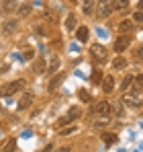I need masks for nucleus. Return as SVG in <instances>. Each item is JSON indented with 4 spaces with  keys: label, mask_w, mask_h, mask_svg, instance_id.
<instances>
[{
    "label": "nucleus",
    "mask_w": 143,
    "mask_h": 152,
    "mask_svg": "<svg viewBox=\"0 0 143 152\" xmlns=\"http://www.w3.org/2000/svg\"><path fill=\"white\" fill-rule=\"evenodd\" d=\"M25 80H14V82H8L4 86H0V97H8V95H14L19 91H23Z\"/></svg>",
    "instance_id": "nucleus-1"
},
{
    "label": "nucleus",
    "mask_w": 143,
    "mask_h": 152,
    "mask_svg": "<svg viewBox=\"0 0 143 152\" xmlns=\"http://www.w3.org/2000/svg\"><path fill=\"white\" fill-rule=\"evenodd\" d=\"M96 12H98V19H108L113 12V0H98Z\"/></svg>",
    "instance_id": "nucleus-2"
},
{
    "label": "nucleus",
    "mask_w": 143,
    "mask_h": 152,
    "mask_svg": "<svg viewBox=\"0 0 143 152\" xmlns=\"http://www.w3.org/2000/svg\"><path fill=\"white\" fill-rule=\"evenodd\" d=\"M96 113V115H110L113 113V105L108 101H100L98 105H94L92 109H90V115Z\"/></svg>",
    "instance_id": "nucleus-3"
},
{
    "label": "nucleus",
    "mask_w": 143,
    "mask_h": 152,
    "mask_svg": "<svg viewBox=\"0 0 143 152\" xmlns=\"http://www.w3.org/2000/svg\"><path fill=\"white\" fill-rule=\"evenodd\" d=\"M90 56L94 58L96 62H104V60H106V56H108V51L104 50L100 43H92V48H90Z\"/></svg>",
    "instance_id": "nucleus-4"
},
{
    "label": "nucleus",
    "mask_w": 143,
    "mask_h": 152,
    "mask_svg": "<svg viewBox=\"0 0 143 152\" xmlns=\"http://www.w3.org/2000/svg\"><path fill=\"white\" fill-rule=\"evenodd\" d=\"M80 115H82V109H80V107H72L70 111H68V117L59 119V121H57V126H59V127H64L66 124H70V121H76V119H78Z\"/></svg>",
    "instance_id": "nucleus-5"
},
{
    "label": "nucleus",
    "mask_w": 143,
    "mask_h": 152,
    "mask_svg": "<svg viewBox=\"0 0 143 152\" xmlns=\"http://www.w3.org/2000/svg\"><path fill=\"white\" fill-rule=\"evenodd\" d=\"M129 45H131V37L123 33L121 37H117V41H115V51H117V53H123Z\"/></svg>",
    "instance_id": "nucleus-6"
},
{
    "label": "nucleus",
    "mask_w": 143,
    "mask_h": 152,
    "mask_svg": "<svg viewBox=\"0 0 143 152\" xmlns=\"http://www.w3.org/2000/svg\"><path fill=\"white\" fill-rule=\"evenodd\" d=\"M110 124V115H98L96 119H92V127H106Z\"/></svg>",
    "instance_id": "nucleus-7"
},
{
    "label": "nucleus",
    "mask_w": 143,
    "mask_h": 152,
    "mask_svg": "<svg viewBox=\"0 0 143 152\" xmlns=\"http://www.w3.org/2000/svg\"><path fill=\"white\" fill-rule=\"evenodd\" d=\"M121 103H123V105H129V107H141V105H143L141 99H137V97H129V95H127V97L123 95Z\"/></svg>",
    "instance_id": "nucleus-8"
},
{
    "label": "nucleus",
    "mask_w": 143,
    "mask_h": 152,
    "mask_svg": "<svg viewBox=\"0 0 143 152\" xmlns=\"http://www.w3.org/2000/svg\"><path fill=\"white\" fill-rule=\"evenodd\" d=\"M14 146H17V140H14V138H8V140L2 142L0 152H12V150H14Z\"/></svg>",
    "instance_id": "nucleus-9"
},
{
    "label": "nucleus",
    "mask_w": 143,
    "mask_h": 152,
    "mask_svg": "<svg viewBox=\"0 0 143 152\" xmlns=\"http://www.w3.org/2000/svg\"><path fill=\"white\" fill-rule=\"evenodd\" d=\"M31 103H33V95H31V93H25L23 97H21V101H19V109L23 111L27 107H31Z\"/></svg>",
    "instance_id": "nucleus-10"
},
{
    "label": "nucleus",
    "mask_w": 143,
    "mask_h": 152,
    "mask_svg": "<svg viewBox=\"0 0 143 152\" xmlns=\"http://www.w3.org/2000/svg\"><path fill=\"white\" fill-rule=\"evenodd\" d=\"M19 8V2L17 0H2V10L4 12H12Z\"/></svg>",
    "instance_id": "nucleus-11"
},
{
    "label": "nucleus",
    "mask_w": 143,
    "mask_h": 152,
    "mask_svg": "<svg viewBox=\"0 0 143 152\" xmlns=\"http://www.w3.org/2000/svg\"><path fill=\"white\" fill-rule=\"evenodd\" d=\"M115 88V80H113V76H104L102 78V91L104 93H110Z\"/></svg>",
    "instance_id": "nucleus-12"
},
{
    "label": "nucleus",
    "mask_w": 143,
    "mask_h": 152,
    "mask_svg": "<svg viewBox=\"0 0 143 152\" xmlns=\"http://www.w3.org/2000/svg\"><path fill=\"white\" fill-rule=\"evenodd\" d=\"M64 78H66V76L64 74H59V76H55V78H53V80H51V82H49V93H55V91H57V86H59V84H61V82H64Z\"/></svg>",
    "instance_id": "nucleus-13"
},
{
    "label": "nucleus",
    "mask_w": 143,
    "mask_h": 152,
    "mask_svg": "<svg viewBox=\"0 0 143 152\" xmlns=\"http://www.w3.org/2000/svg\"><path fill=\"white\" fill-rule=\"evenodd\" d=\"M88 27H78V31H76V37H78V41H88Z\"/></svg>",
    "instance_id": "nucleus-14"
},
{
    "label": "nucleus",
    "mask_w": 143,
    "mask_h": 152,
    "mask_svg": "<svg viewBox=\"0 0 143 152\" xmlns=\"http://www.w3.org/2000/svg\"><path fill=\"white\" fill-rule=\"evenodd\" d=\"M76 23H78V21H76V15L70 12V15L66 17V31H74V29H76Z\"/></svg>",
    "instance_id": "nucleus-15"
},
{
    "label": "nucleus",
    "mask_w": 143,
    "mask_h": 152,
    "mask_svg": "<svg viewBox=\"0 0 143 152\" xmlns=\"http://www.w3.org/2000/svg\"><path fill=\"white\" fill-rule=\"evenodd\" d=\"M113 68H115V70H123V68H127V60H125L123 56H117V58L113 60Z\"/></svg>",
    "instance_id": "nucleus-16"
},
{
    "label": "nucleus",
    "mask_w": 143,
    "mask_h": 152,
    "mask_svg": "<svg viewBox=\"0 0 143 152\" xmlns=\"http://www.w3.org/2000/svg\"><path fill=\"white\" fill-rule=\"evenodd\" d=\"M82 10H84V15H92V10H94V0H82Z\"/></svg>",
    "instance_id": "nucleus-17"
},
{
    "label": "nucleus",
    "mask_w": 143,
    "mask_h": 152,
    "mask_svg": "<svg viewBox=\"0 0 143 152\" xmlns=\"http://www.w3.org/2000/svg\"><path fill=\"white\" fill-rule=\"evenodd\" d=\"M17 27H19V23H17V21H6V23H4V27H2V31H4L6 35H10L12 31H17Z\"/></svg>",
    "instance_id": "nucleus-18"
},
{
    "label": "nucleus",
    "mask_w": 143,
    "mask_h": 152,
    "mask_svg": "<svg viewBox=\"0 0 143 152\" xmlns=\"http://www.w3.org/2000/svg\"><path fill=\"white\" fill-rule=\"evenodd\" d=\"M59 66H61V62H59V58L55 56V58H53V60L49 62V68L45 70V72H49V74H53V72H57V68H59Z\"/></svg>",
    "instance_id": "nucleus-19"
},
{
    "label": "nucleus",
    "mask_w": 143,
    "mask_h": 152,
    "mask_svg": "<svg viewBox=\"0 0 143 152\" xmlns=\"http://www.w3.org/2000/svg\"><path fill=\"white\" fill-rule=\"evenodd\" d=\"M129 8V0H115L113 2V10H127Z\"/></svg>",
    "instance_id": "nucleus-20"
},
{
    "label": "nucleus",
    "mask_w": 143,
    "mask_h": 152,
    "mask_svg": "<svg viewBox=\"0 0 143 152\" xmlns=\"http://www.w3.org/2000/svg\"><path fill=\"white\" fill-rule=\"evenodd\" d=\"M133 29V21H121L119 23V31L121 33H129Z\"/></svg>",
    "instance_id": "nucleus-21"
},
{
    "label": "nucleus",
    "mask_w": 143,
    "mask_h": 152,
    "mask_svg": "<svg viewBox=\"0 0 143 152\" xmlns=\"http://www.w3.org/2000/svg\"><path fill=\"white\" fill-rule=\"evenodd\" d=\"M131 86H133V76H125V78H123V82H121L123 93H125V91H129Z\"/></svg>",
    "instance_id": "nucleus-22"
},
{
    "label": "nucleus",
    "mask_w": 143,
    "mask_h": 152,
    "mask_svg": "<svg viewBox=\"0 0 143 152\" xmlns=\"http://www.w3.org/2000/svg\"><path fill=\"white\" fill-rule=\"evenodd\" d=\"M17 10H19V17H27V15H31V4L25 2V4H21V6L17 8Z\"/></svg>",
    "instance_id": "nucleus-23"
},
{
    "label": "nucleus",
    "mask_w": 143,
    "mask_h": 152,
    "mask_svg": "<svg viewBox=\"0 0 143 152\" xmlns=\"http://www.w3.org/2000/svg\"><path fill=\"white\" fill-rule=\"evenodd\" d=\"M78 95H80V99H82L84 103H90V101H92V97H90V93H88L86 88H82V91H80Z\"/></svg>",
    "instance_id": "nucleus-24"
},
{
    "label": "nucleus",
    "mask_w": 143,
    "mask_h": 152,
    "mask_svg": "<svg viewBox=\"0 0 143 152\" xmlns=\"http://www.w3.org/2000/svg\"><path fill=\"white\" fill-rule=\"evenodd\" d=\"M102 140H104L106 144H113V142H117V136H115V134H104Z\"/></svg>",
    "instance_id": "nucleus-25"
},
{
    "label": "nucleus",
    "mask_w": 143,
    "mask_h": 152,
    "mask_svg": "<svg viewBox=\"0 0 143 152\" xmlns=\"http://www.w3.org/2000/svg\"><path fill=\"white\" fill-rule=\"evenodd\" d=\"M133 86H135V88H143V74H139L137 78H133Z\"/></svg>",
    "instance_id": "nucleus-26"
},
{
    "label": "nucleus",
    "mask_w": 143,
    "mask_h": 152,
    "mask_svg": "<svg viewBox=\"0 0 143 152\" xmlns=\"http://www.w3.org/2000/svg\"><path fill=\"white\" fill-rule=\"evenodd\" d=\"M33 56H35V51L31 50V48H27V50H25V53H23L25 60H33Z\"/></svg>",
    "instance_id": "nucleus-27"
},
{
    "label": "nucleus",
    "mask_w": 143,
    "mask_h": 152,
    "mask_svg": "<svg viewBox=\"0 0 143 152\" xmlns=\"http://www.w3.org/2000/svg\"><path fill=\"white\" fill-rule=\"evenodd\" d=\"M133 21L143 25V10H139V12H135V15H133Z\"/></svg>",
    "instance_id": "nucleus-28"
},
{
    "label": "nucleus",
    "mask_w": 143,
    "mask_h": 152,
    "mask_svg": "<svg viewBox=\"0 0 143 152\" xmlns=\"http://www.w3.org/2000/svg\"><path fill=\"white\" fill-rule=\"evenodd\" d=\"M72 132H78V127H66V129H61L59 134H61V136H70Z\"/></svg>",
    "instance_id": "nucleus-29"
},
{
    "label": "nucleus",
    "mask_w": 143,
    "mask_h": 152,
    "mask_svg": "<svg viewBox=\"0 0 143 152\" xmlns=\"http://www.w3.org/2000/svg\"><path fill=\"white\" fill-rule=\"evenodd\" d=\"M96 33H98L102 39H104V37H108V31H106V29H102V27H98V29H96Z\"/></svg>",
    "instance_id": "nucleus-30"
},
{
    "label": "nucleus",
    "mask_w": 143,
    "mask_h": 152,
    "mask_svg": "<svg viewBox=\"0 0 143 152\" xmlns=\"http://www.w3.org/2000/svg\"><path fill=\"white\" fill-rule=\"evenodd\" d=\"M90 78H92V82H98V80H100V78H102V74H100V72H98V70H94V72H92V76H90Z\"/></svg>",
    "instance_id": "nucleus-31"
},
{
    "label": "nucleus",
    "mask_w": 143,
    "mask_h": 152,
    "mask_svg": "<svg viewBox=\"0 0 143 152\" xmlns=\"http://www.w3.org/2000/svg\"><path fill=\"white\" fill-rule=\"evenodd\" d=\"M35 31H37V35H47L45 27H41V25H37V27H35Z\"/></svg>",
    "instance_id": "nucleus-32"
},
{
    "label": "nucleus",
    "mask_w": 143,
    "mask_h": 152,
    "mask_svg": "<svg viewBox=\"0 0 143 152\" xmlns=\"http://www.w3.org/2000/svg\"><path fill=\"white\" fill-rule=\"evenodd\" d=\"M70 51H72V53H80V45H78V43H72Z\"/></svg>",
    "instance_id": "nucleus-33"
},
{
    "label": "nucleus",
    "mask_w": 143,
    "mask_h": 152,
    "mask_svg": "<svg viewBox=\"0 0 143 152\" xmlns=\"http://www.w3.org/2000/svg\"><path fill=\"white\" fill-rule=\"evenodd\" d=\"M45 17H47L49 23H55V19H53V15H51V12H45Z\"/></svg>",
    "instance_id": "nucleus-34"
},
{
    "label": "nucleus",
    "mask_w": 143,
    "mask_h": 152,
    "mask_svg": "<svg viewBox=\"0 0 143 152\" xmlns=\"http://www.w3.org/2000/svg\"><path fill=\"white\" fill-rule=\"evenodd\" d=\"M57 152H70V146H61V148H59Z\"/></svg>",
    "instance_id": "nucleus-35"
},
{
    "label": "nucleus",
    "mask_w": 143,
    "mask_h": 152,
    "mask_svg": "<svg viewBox=\"0 0 143 152\" xmlns=\"http://www.w3.org/2000/svg\"><path fill=\"white\" fill-rule=\"evenodd\" d=\"M137 56H139V58H141V60H143V45H141V48H139V51H137Z\"/></svg>",
    "instance_id": "nucleus-36"
},
{
    "label": "nucleus",
    "mask_w": 143,
    "mask_h": 152,
    "mask_svg": "<svg viewBox=\"0 0 143 152\" xmlns=\"http://www.w3.org/2000/svg\"><path fill=\"white\" fill-rule=\"evenodd\" d=\"M139 10H143V0H139Z\"/></svg>",
    "instance_id": "nucleus-37"
},
{
    "label": "nucleus",
    "mask_w": 143,
    "mask_h": 152,
    "mask_svg": "<svg viewBox=\"0 0 143 152\" xmlns=\"http://www.w3.org/2000/svg\"><path fill=\"white\" fill-rule=\"evenodd\" d=\"M139 152H143V144H141V148H139Z\"/></svg>",
    "instance_id": "nucleus-38"
},
{
    "label": "nucleus",
    "mask_w": 143,
    "mask_h": 152,
    "mask_svg": "<svg viewBox=\"0 0 143 152\" xmlns=\"http://www.w3.org/2000/svg\"><path fill=\"white\" fill-rule=\"evenodd\" d=\"M70 2H76V0H70Z\"/></svg>",
    "instance_id": "nucleus-39"
},
{
    "label": "nucleus",
    "mask_w": 143,
    "mask_h": 152,
    "mask_svg": "<svg viewBox=\"0 0 143 152\" xmlns=\"http://www.w3.org/2000/svg\"><path fill=\"white\" fill-rule=\"evenodd\" d=\"M119 152H125V150H119Z\"/></svg>",
    "instance_id": "nucleus-40"
},
{
    "label": "nucleus",
    "mask_w": 143,
    "mask_h": 152,
    "mask_svg": "<svg viewBox=\"0 0 143 152\" xmlns=\"http://www.w3.org/2000/svg\"><path fill=\"white\" fill-rule=\"evenodd\" d=\"M135 152H139V150H135Z\"/></svg>",
    "instance_id": "nucleus-41"
}]
</instances>
